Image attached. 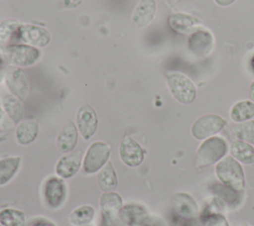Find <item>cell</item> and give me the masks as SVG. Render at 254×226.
I'll return each mask as SVG.
<instances>
[{"mask_svg": "<svg viewBox=\"0 0 254 226\" xmlns=\"http://www.w3.org/2000/svg\"><path fill=\"white\" fill-rule=\"evenodd\" d=\"M217 178L227 187L235 191L243 189L245 176L240 163L231 156L222 158L215 166Z\"/></svg>", "mask_w": 254, "mask_h": 226, "instance_id": "obj_1", "label": "cell"}, {"mask_svg": "<svg viewBox=\"0 0 254 226\" xmlns=\"http://www.w3.org/2000/svg\"><path fill=\"white\" fill-rule=\"evenodd\" d=\"M227 142L219 136H212L205 139L198 147L195 154L197 168H205L219 162L227 153Z\"/></svg>", "mask_w": 254, "mask_h": 226, "instance_id": "obj_2", "label": "cell"}, {"mask_svg": "<svg viewBox=\"0 0 254 226\" xmlns=\"http://www.w3.org/2000/svg\"><path fill=\"white\" fill-rule=\"evenodd\" d=\"M4 59L13 66L26 67L33 65L40 57V51L26 44H10L0 49Z\"/></svg>", "mask_w": 254, "mask_h": 226, "instance_id": "obj_3", "label": "cell"}, {"mask_svg": "<svg viewBox=\"0 0 254 226\" xmlns=\"http://www.w3.org/2000/svg\"><path fill=\"white\" fill-rule=\"evenodd\" d=\"M168 88L172 96L182 104H190L196 96V89L193 82L184 73L171 71L166 76Z\"/></svg>", "mask_w": 254, "mask_h": 226, "instance_id": "obj_4", "label": "cell"}, {"mask_svg": "<svg viewBox=\"0 0 254 226\" xmlns=\"http://www.w3.org/2000/svg\"><path fill=\"white\" fill-rule=\"evenodd\" d=\"M43 197L48 208L59 209L67 197V186L64 179L58 175L47 177L43 183Z\"/></svg>", "mask_w": 254, "mask_h": 226, "instance_id": "obj_5", "label": "cell"}, {"mask_svg": "<svg viewBox=\"0 0 254 226\" xmlns=\"http://www.w3.org/2000/svg\"><path fill=\"white\" fill-rule=\"evenodd\" d=\"M109 157L110 148L106 143L100 141L93 142L87 148L83 158L82 168L84 172L89 174L98 172L107 164Z\"/></svg>", "mask_w": 254, "mask_h": 226, "instance_id": "obj_6", "label": "cell"}, {"mask_svg": "<svg viewBox=\"0 0 254 226\" xmlns=\"http://www.w3.org/2000/svg\"><path fill=\"white\" fill-rule=\"evenodd\" d=\"M226 123V120L217 114H205L193 122L190 132L196 140H205L220 132Z\"/></svg>", "mask_w": 254, "mask_h": 226, "instance_id": "obj_7", "label": "cell"}, {"mask_svg": "<svg viewBox=\"0 0 254 226\" xmlns=\"http://www.w3.org/2000/svg\"><path fill=\"white\" fill-rule=\"evenodd\" d=\"M4 78L10 92L18 97L21 101H25L30 90L29 79L25 71L21 67L10 66L5 71Z\"/></svg>", "mask_w": 254, "mask_h": 226, "instance_id": "obj_8", "label": "cell"}, {"mask_svg": "<svg viewBox=\"0 0 254 226\" xmlns=\"http://www.w3.org/2000/svg\"><path fill=\"white\" fill-rule=\"evenodd\" d=\"M117 218L123 226H140L147 222L151 216L146 206L138 202H130L122 205Z\"/></svg>", "mask_w": 254, "mask_h": 226, "instance_id": "obj_9", "label": "cell"}, {"mask_svg": "<svg viewBox=\"0 0 254 226\" xmlns=\"http://www.w3.org/2000/svg\"><path fill=\"white\" fill-rule=\"evenodd\" d=\"M215 44L212 33L204 28L198 29L190 35L188 39V48L190 52L199 57L207 56L213 50Z\"/></svg>", "mask_w": 254, "mask_h": 226, "instance_id": "obj_10", "label": "cell"}, {"mask_svg": "<svg viewBox=\"0 0 254 226\" xmlns=\"http://www.w3.org/2000/svg\"><path fill=\"white\" fill-rule=\"evenodd\" d=\"M145 150L133 138L126 136L119 146V158L121 162L129 167H139L145 159Z\"/></svg>", "mask_w": 254, "mask_h": 226, "instance_id": "obj_11", "label": "cell"}, {"mask_svg": "<svg viewBox=\"0 0 254 226\" xmlns=\"http://www.w3.org/2000/svg\"><path fill=\"white\" fill-rule=\"evenodd\" d=\"M76 127L84 140L90 139L98 127V118L94 108L88 104L81 105L76 114Z\"/></svg>", "mask_w": 254, "mask_h": 226, "instance_id": "obj_12", "label": "cell"}, {"mask_svg": "<svg viewBox=\"0 0 254 226\" xmlns=\"http://www.w3.org/2000/svg\"><path fill=\"white\" fill-rule=\"evenodd\" d=\"M18 37L24 44L35 48L46 47L51 41V34L47 29L32 24L21 25Z\"/></svg>", "mask_w": 254, "mask_h": 226, "instance_id": "obj_13", "label": "cell"}, {"mask_svg": "<svg viewBox=\"0 0 254 226\" xmlns=\"http://www.w3.org/2000/svg\"><path fill=\"white\" fill-rule=\"evenodd\" d=\"M168 24L174 32L182 35H190L196 30L203 28L200 19L187 13H174L170 15Z\"/></svg>", "mask_w": 254, "mask_h": 226, "instance_id": "obj_14", "label": "cell"}, {"mask_svg": "<svg viewBox=\"0 0 254 226\" xmlns=\"http://www.w3.org/2000/svg\"><path fill=\"white\" fill-rule=\"evenodd\" d=\"M82 164V156L80 152H69L62 156L56 164V174L64 179L74 176Z\"/></svg>", "mask_w": 254, "mask_h": 226, "instance_id": "obj_15", "label": "cell"}, {"mask_svg": "<svg viewBox=\"0 0 254 226\" xmlns=\"http://www.w3.org/2000/svg\"><path fill=\"white\" fill-rule=\"evenodd\" d=\"M157 10L155 0H139L132 13V23L138 28L148 26L154 19Z\"/></svg>", "mask_w": 254, "mask_h": 226, "instance_id": "obj_16", "label": "cell"}, {"mask_svg": "<svg viewBox=\"0 0 254 226\" xmlns=\"http://www.w3.org/2000/svg\"><path fill=\"white\" fill-rule=\"evenodd\" d=\"M78 139V130L75 124L68 120L62 127L61 131L57 137V147L62 153L71 152L76 144Z\"/></svg>", "mask_w": 254, "mask_h": 226, "instance_id": "obj_17", "label": "cell"}, {"mask_svg": "<svg viewBox=\"0 0 254 226\" xmlns=\"http://www.w3.org/2000/svg\"><path fill=\"white\" fill-rule=\"evenodd\" d=\"M172 207L182 216L195 217L198 209L195 201L187 193H176L172 197Z\"/></svg>", "mask_w": 254, "mask_h": 226, "instance_id": "obj_18", "label": "cell"}, {"mask_svg": "<svg viewBox=\"0 0 254 226\" xmlns=\"http://www.w3.org/2000/svg\"><path fill=\"white\" fill-rule=\"evenodd\" d=\"M39 134V124L34 119L20 122L15 131V137L20 145L26 146L33 143Z\"/></svg>", "mask_w": 254, "mask_h": 226, "instance_id": "obj_19", "label": "cell"}, {"mask_svg": "<svg viewBox=\"0 0 254 226\" xmlns=\"http://www.w3.org/2000/svg\"><path fill=\"white\" fill-rule=\"evenodd\" d=\"M97 183L103 192L114 191L118 185V178L112 162L107 164L97 172Z\"/></svg>", "mask_w": 254, "mask_h": 226, "instance_id": "obj_20", "label": "cell"}, {"mask_svg": "<svg viewBox=\"0 0 254 226\" xmlns=\"http://www.w3.org/2000/svg\"><path fill=\"white\" fill-rule=\"evenodd\" d=\"M123 205V199L119 193L115 191L103 192L99 198V206L101 214L117 217L118 211Z\"/></svg>", "mask_w": 254, "mask_h": 226, "instance_id": "obj_21", "label": "cell"}, {"mask_svg": "<svg viewBox=\"0 0 254 226\" xmlns=\"http://www.w3.org/2000/svg\"><path fill=\"white\" fill-rule=\"evenodd\" d=\"M21 157H6L0 159V186L11 181L21 166Z\"/></svg>", "mask_w": 254, "mask_h": 226, "instance_id": "obj_22", "label": "cell"}, {"mask_svg": "<svg viewBox=\"0 0 254 226\" xmlns=\"http://www.w3.org/2000/svg\"><path fill=\"white\" fill-rule=\"evenodd\" d=\"M2 107L14 124H19L24 115L22 101L13 94H5L2 97Z\"/></svg>", "mask_w": 254, "mask_h": 226, "instance_id": "obj_23", "label": "cell"}, {"mask_svg": "<svg viewBox=\"0 0 254 226\" xmlns=\"http://www.w3.org/2000/svg\"><path fill=\"white\" fill-rule=\"evenodd\" d=\"M230 153L234 159L245 165L254 164V147L242 140H235L230 146Z\"/></svg>", "mask_w": 254, "mask_h": 226, "instance_id": "obj_24", "label": "cell"}, {"mask_svg": "<svg viewBox=\"0 0 254 226\" xmlns=\"http://www.w3.org/2000/svg\"><path fill=\"white\" fill-rule=\"evenodd\" d=\"M95 216V209L91 205L82 204L75 207L68 216V221L72 226H85L91 223Z\"/></svg>", "mask_w": 254, "mask_h": 226, "instance_id": "obj_25", "label": "cell"}, {"mask_svg": "<svg viewBox=\"0 0 254 226\" xmlns=\"http://www.w3.org/2000/svg\"><path fill=\"white\" fill-rule=\"evenodd\" d=\"M254 117V102L251 100H241L236 102L230 110V118L236 122L241 123L251 120Z\"/></svg>", "mask_w": 254, "mask_h": 226, "instance_id": "obj_26", "label": "cell"}, {"mask_svg": "<svg viewBox=\"0 0 254 226\" xmlns=\"http://www.w3.org/2000/svg\"><path fill=\"white\" fill-rule=\"evenodd\" d=\"M21 24L15 19H6L0 22V45L7 46L19 40L18 33Z\"/></svg>", "mask_w": 254, "mask_h": 226, "instance_id": "obj_27", "label": "cell"}, {"mask_svg": "<svg viewBox=\"0 0 254 226\" xmlns=\"http://www.w3.org/2000/svg\"><path fill=\"white\" fill-rule=\"evenodd\" d=\"M0 224L2 226H25L26 215L16 208H4L0 210Z\"/></svg>", "mask_w": 254, "mask_h": 226, "instance_id": "obj_28", "label": "cell"}, {"mask_svg": "<svg viewBox=\"0 0 254 226\" xmlns=\"http://www.w3.org/2000/svg\"><path fill=\"white\" fill-rule=\"evenodd\" d=\"M232 132L238 140L254 145V120L237 123L232 127Z\"/></svg>", "mask_w": 254, "mask_h": 226, "instance_id": "obj_29", "label": "cell"}, {"mask_svg": "<svg viewBox=\"0 0 254 226\" xmlns=\"http://www.w3.org/2000/svg\"><path fill=\"white\" fill-rule=\"evenodd\" d=\"M205 226H229L226 218L221 214H213L206 220Z\"/></svg>", "mask_w": 254, "mask_h": 226, "instance_id": "obj_30", "label": "cell"}, {"mask_svg": "<svg viewBox=\"0 0 254 226\" xmlns=\"http://www.w3.org/2000/svg\"><path fill=\"white\" fill-rule=\"evenodd\" d=\"M13 128V122L7 116L5 111L0 108V132H5Z\"/></svg>", "mask_w": 254, "mask_h": 226, "instance_id": "obj_31", "label": "cell"}, {"mask_svg": "<svg viewBox=\"0 0 254 226\" xmlns=\"http://www.w3.org/2000/svg\"><path fill=\"white\" fill-rule=\"evenodd\" d=\"M100 226H123L117 217L107 216L104 214H101V220H100Z\"/></svg>", "mask_w": 254, "mask_h": 226, "instance_id": "obj_32", "label": "cell"}, {"mask_svg": "<svg viewBox=\"0 0 254 226\" xmlns=\"http://www.w3.org/2000/svg\"><path fill=\"white\" fill-rule=\"evenodd\" d=\"M25 226H56V224L53 221H51L45 217H37V218L32 219Z\"/></svg>", "mask_w": 254, "mask_h": 226, "instance_id": "obj_33", "label": "cell"}, {"mask_svg": "<svg viewBox=\"0 0 254 226\" xmlns=\"http://www.w3.org/2000/svg\"><path fill=\"white\" fill-rule=\"evenodd\" d=\"M140 226H164L163 222L159 219H154V218H150L147 222H145L144 224L140 225Z\"/></svg>", "mask_w": 254, "mask_h": 226, "instance_id": "obj_34", "label": "cell"}, {"mask_svg": "<svg viewBox=\"0 0 254 226\" xmlns=\"http://www.w3.org/2000/svg\"><path fill=\"white\" fill-rule=\"evenodd\" d=\"M236 0H214V2L221 6V7H225V6H228V5H231L232 3H234Z\"/></svg>", "mask_w": 254, "mask_h": 226, "instance_id": "obj_35", "label": "cell"}, {"mask_svg": "<svg viewBox=\"0 0 254 226\" xmlns=\"http://www.w3.org/2000/svg\"><path fill=\"white\" fill-rule=\"evenodd\" d=\"M249 98L252 102H254V80L251 82L249 87Z\"/></svg>", "mask_w": 254, "mask_h": 226, "instance_id": "obj_36", "label": "cell"}, {"mask_svg": "<svg viewBox=\"0 0 254 226\" xmlns=\"http://www.w3.org/2000/svg\"><path fill=\"white\" fill-rule=\"evenodd\" d=\"M5 77V72L3 70V67L0 66V82L3 80V78Z\"/></svg>", "mask_w": 254, "mask_h": 226, "instance_id": "obj_37", "label": "cell"}, {"mask_svg": "<svg viewBox=\"0 0 254 226\" xmlns=\"http://www.w3.org/2000/svg\"><path fill=\"white\" fill-rule=\"evenodd\" d=\"M250 65H251V68H252V69H253V71H254V55H253V56H252V57H251Z\"/></svg>", "mask_w": 254, "mask_h": 226, "instance_id": "obj_38", "label": "cell"}, {"mask_svg": "<svg viewBox=\"0 0 254 226\" xmlns=\"http://www.w3.org/2000/svg\"><path fill=\"white\" fill-rule=\"evenodd\" d=\"M239 226H249V225H248L247 223H245V222H244V223H241Z\"/></svg>", "mask_w": 254, "mask_h": 226, "instance_id": "obj_39", "label": "cell"}, {"mask_svg": "<svg viewBox=\"0 0 254 226\" xmlns=\"http://www.w3.org/2000/svg\"><path fill=\"white\" fill-rule=\"evenodd\" d=\"M85 226H89V225H85Z\"/></svg>", "mask_w": 254, "mask_h": 226, "instance_id": "obj_40", "label": "cell"}, {"mask_svg": "<svg viewBox=\"0 0 254 226\" xmlns=\"http://www.w3.org/2000/svg\"><path fill=\"white\" fill-rule=\"evenodd\" d=\"M0 226H2V225H1V224H0Z\"/></svg>", "mask_w": 254, "mask_h": 226, "instance_id": "obj_41", "label": "cell"}]
</instances>
